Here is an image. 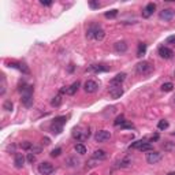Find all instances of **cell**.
I'll list each match as a JSON object with an SVG mask.
<instances>
[{
	"instance_id": "cell-25",
	"label": "cell",
	"mask_w": 175,
	"mask_h": 175,
	"mask_svg": "<svg viewBox=\"0 0 175 175\" xmlns=\"http://www.w3.org/2000/svg\"><path fill=\"white\" fill-rule=\"evenodd\" d=\"M174 88V84H171V82H167V84H163L162 85V90L163 92H171Z\"/></svg>"
},
{
	"instance_id": "cell-26",
	"label": "cell",
	"mask_w": 175,
	"mask_h": 175,
	"mask_svg": "<svg viewBox=\"0 0 175 175\" xmlns=\"http://www.w3.org/2000/svg\"><path fill=\"white\" fill-rule=\"evenodd\" d=\"M157 127H159V130H166L167 127H168V122L163 119V121H160L157 123Z\"/></svg>"
},
{
	"instance_id": "cell-21",
	"label": "cell",
	"mask_w": 175,
	"mask_h": 175,
	"mask_svg": "<svg viewBox=\"0 0 175 175\" xmlns=\"http://www.w3.org/2000/svg\"><path fill=\"white\" fill-rule=\"evenodd\" d=\"M145 52H146V44H144V43H141V44L138 45V51H137V56L138 58H141V56H144Z\"/></svg>"
},
{
	"instance_id": "cell-27",
	"label": "cell",
	"mask_w": 175,
	"mask_h": 175,
	"mask_svg": "<svg viewBox=\"0 0 175 175\" xmlns=\"http://www.w3.org/2000/svg\"><path fill=\"white\" fill-rule=\"evenodd\" d=\"M104 15H105V18H115V17L118 15V10H111V11H107Z\"/></svg>"
},
{
	"instance_id": "cell-9",
	"label": "cell",
	"mask_w": 175,
	"mask_h": 175,
	"mask_svg": "<svg viewBox=\"0 0 175 175\" xmlns=\"http://www.w3.org/2000/svg\"><path fill=\"white\" fill-rule=\"evenodd\" d=\"M97 88H99L97 82L92 81V79H88V81L85 82V85H84V89H85L86 93H94V92L97 90Z\"/></svg>"
},
{
	"instance_id": "cell-35",
	"label": "cell",
	"mask_w": 175,
	"mask_h": 175,
	"mask_svg": "<svg viewBox=\"0 0 175 175\" xmlns=\"http://www.w3.org/2000/svg\"><path fill=\"white\" fill-rule=\"evenodd\" d=\"M89 6L92 7V8H99V7H100V3H97V1H93V0H90V1H89Z\"/></svg>"
},
{
	"instance_id": "cell-20",
	"label": "cell",
	"mask_w": 175,
	"mask_h": 175,
	"mask_svg": "<svg viewBox=\"0 0 175 175\" xmlns=\"http://www.w3.org/2000/svg\"><path fill=\"white\" fill-rule=\"evenodd\" d=\"M90 71H94V73H100V71H107L108 67L103 66V64H93V66H90L89 67Z\"/></svg>"
},
{
	"instance_id": "cell-41",
	"label": "cell",
	"mask_w": 175,
	"mask_h": 175,
	"mask_svg": "<svg viewBox=\"0 0 175 175\" xmlns=\"http://www.w3.org/2000/svg\"><path fill=\"white\" fill-rule=\"evenodd\" d=\"M167 175H175V172H168Z\"/></svg>"
},
{
	"instance_id": "cell-24",
	"label": "cell",
	"mask_w": 175,
	"mask_h": 175,
	"mask_svg": "<svg viewBox=\"0 0 175 175\" xmlns=\"http://www.w3.org/2000/svg\"><path fill=\"white\" fill-rule=\"evenodd\" d=\"M60 104H62V96H60V94H58L56 97H54V99H52V101H51V105H52V107H59Z\"/></svg>"
},
{
	"instance_id": "cell-28",
	"label": "cell",
	"mask_w": 175,
	"mask_h": 175,
	"mask_svg": "<svg viewBox=\"0 0 175 175\" xmlns=\"http://www.w3.org/2000/svg\"><path fill=\"white\" fill-rule=\"evenodd\" d=\"M131 164V162L129 160V159H123V160H121L119 162V167H122V168H125V167H129Z\"/></svg>"
},
{
	"instance_id": "cell-37",
	"label": "cell",
	"mask_w": 175,
	"mask_h": 175,
	"mask_svg": "<svg viewBox=\"0 0 175 175\" xmlns=\"http://www.w3.org/2000/svg\"><path fill=\"white\" fill-rule=\"evenodd\" d=\"M166 43L167 44H172V45H175V36H170L166 40Z\"/></svg>"
},
{
	"instance_id": "cell-39",
	"label": "cell",
	"mask_w": 175,
	"mask_h": 175,
	"mask_svg": "<svg viewBox=\"0 0 175 175\" xmlns=\"http://www.w3.org/2000/svg\"><path fill=\"white\" fill-rule=\"evenodd\" d=\"M156 139H159V134H155L151 137V141H156Z\"/></svg>"
},
{
	"instance_id": "cell-43",
	"label": "cell",
	"mask_w": 175,
	"mask_h": 175,
	"mask_svg": "<svg viewBox=\"0 0 175 175\" xmlns=\"http://www.w3.org/2000/svg\"><path fill=\"white\" fill-rule=\"evenodd\" d=\"M172 135H175V133H172Z\"/></svg>"
},
{
	"instance_id": "cell-14",
	"label": "cell",
	"mask_w": 175,
	"mask_h": 175,
	"mask_svg": "<svg viewBox=\"0 0 175 175\" xmlns=\"http://www.w3.org/2000/svg\"><path fill=\"white\" fill-rule=\"evenodd\" d=\"M109 94H111V97H112V99H119L122 94H123V89H122L121 86H111V89H109Z\"/></svg>"
},
{
	"instance_id": "cell-22",
	"label": "cell",
	"mask_w": 175,
	"mask_h": 175,
	"mask_svg": "<svg viewBox=\"0 0 175 175\" xmlns=\"http://www.w3.org/2000/svg\"><path fill=\"white\" fill-rule=\"evenodd\" d=\"M74 149H75V152L79 153V155H85L86 153V146L84 144H75Z\"/></svg>"
},
{
	"instance_id": "cell-6",
	"label": "cell",
	"mask_w": 175,
	"mask_h": 175,
	"mask_svg": "<svg viewBox=\"0 0 175 175\" xmlns=\"http://www.w3.org/2000/svg\"><path fill=\"white\" fill-rule=\"evenodd\" d=\"M162 160V153L159 152H151L146 153V162L149 163V164H156V163H159Z\"/></svg>"
},
{
	"instance_id": "cell-2",
	"label": "cell",
	"mask_w": 175,
	"mask_h": 175,
	"mask_svg": "<svg viewBox=\"0 0 175 175\" xmlns=\"http://www.w3.org/2000/svg\"><path fill=\"white\" fill-rule=\"evenodd\" d=\"M135 70H137V73H138V74L148 75V74H151V73L153 71V64L151 62H146V60H144V62H139L138 64L135 66Z\"/></svg>"
},
{
	"instance_id": "cell-11",
	"label": "cell",
	"mask_w": 175,
	"mask_h": 175,
	"mask_svg": "<svg viewBox=\"0 0 175 175\" xmlns=\"http://www.w3.org/2000/svg\"><path fill=\"white\" fill-rule=\"evenodd\" d=\"M155 10H156V6H155V3H148V4H146V7L142 10V17H144V18H149V17L153 14V11H155Z\"/></svg>"
},
{
	"instance_id": "cell-16",
	"label": "cell",
	"mask_w": 175,
	"mask_h": 175,
	"mask_svg": "<svg viewBox=\"0 0 175 175\" xmlns=\"http://www.w3.org/2000/svg\"><path fill=\"white\" fill-rule=\"evenodd\" d=\"M23 163H25V157H23V155L17 153V155H15V159H14V164H15V167H17V168H22Z\"/></svg>"
},
{
	"instance_id": "cell-31",
	"label": "cell",
	"mask_w": 175,
	"mask_h": 175,
	"mask_svg": "<svg viewBox=\"0 0 175 175\" xmlns=\"http://www.w3.org/2000/svg\"><path fill=\"white\" fill-rule=\"evenodd\" d=\"M3 108H4L6 111H11V109H13V103H11L10 100H7V101L3 104Z\"/></svg>"
},
{
	"instance_id": "cell-7",
	"label": "cell",
	"mask_w": 175,
	"mask_h": 175,
	"mask_svg": "<svg viewBox=\"0 0 175 175\" xmlns=\"http://www.w3.org/2000/svg\"><path fill=\"white\" fill-rule=\"evenodd\" d=\"M89 130H77V129H74V131H73V137H75L77 139H79V141H84V139L89 138Z\"/></svg>"
},
{
	"instance_id": "cell-13",
	"label": "cell",
	"mask_w": 175,
	"mask_h": 175,
	"mask_svg": "<svg viewBox=\"0 0 175 175\" xmlns=\"http://www.w3.org/2000/svg\"><path fill=\"white\" fill-rule=\"evenodd\" d=\"M114 50L118 54H125L126 51H127V44H126L125 41H118V43L114 44Z\"/></svg>"
},
{
	"instance_id": "cell-42",
	"label": "cell",
	"mask_w": 175,
	"mask_h": 175,
	"mask_svg": "<svg viewBox=\"0 0 175 175\" xmlns=\"http://www.w3.org/2000/svg\"><path fill=\"white\" fill-rule=\"evenodd\" d=\"M172 99H174V103H175V96H174V97H172Z\"/></svg>"
},
{
	"instance_id": "cell-18",
	"label": "cell",
	"mask_w": 175,
	"mask_h": 175,
	"mask_svg": "<svg viewBox=\"0 0 175 175\" xmlns=\"http://www.w3.org/2000/svg\"><path fill=\"white\" fill-rule=\"evenodd\" d=\"M78 88H79V82L77 81V82H74V84H71V85L67 88V92L66 93L67 94H70V96H73V94H75V92L78 90Z\"/></svg>"
},
{
	"instance_id": "cell-38",
	"label": "cell",
	"mask_w": 175,
	"mask_h": 175,
	"mask_svg": "<svg viewBox=\"0 0 175 175\" xmlns=\"http://www.w3.org/2000/svg\"><path fill=\"white\" fill-rule=\"evenodd\" d=\"M41 4L43 6H51L52 4V1H50V0H41Z\"/></svg>"
},
{
	"instance_id": "cell-33",
	"label": "cell",
	"mask_w": 175,
	"mask_h": 175,
	"mask_svg": "<svg viewBox=\"0 0 175 175\" xmlns=\"http://www.w3.org/2000/svg\"><path fill=\"white\" fill-rule=\"evenodd\" d=\"M60 153H62V149H60V148H56V149H54V151H52L51 156H52V157H58Z\"/></svg>"
},
{
	"instance_id": "cell-36",
	"label": "cell",
	"mask_w": 175,
	"mask_h": 175,
	"mask_svg": "<svg viewBox=\"0 0 175 175\" xmlns=\"http://www.w3.org/2000/svg\"><path fill=\"white\" fill-rule=\"evenodd\" d=\"M34 160H36V156H34L33 153H27V162H29V163H33Z\"/></svg>"
},
{
	"instance_id": "cell-4",
	"label": "cell",
	"mask_w": 175,
	"mask_h": 175,
	"mask_svg": "<svg viewBox=\"0 0 175 175\" xmlns=\"http://www.w3.org/2000/svg\"><path fill=\"white\" fill-rule=\"evenodd\" d=\"M38 172L43 175H50L54 172V166L51 164V163L48 162H44V163H41L40 166H38Z\"/></svg>"
},
{
	"instance_id": "cell-10",
	"label": "cell",
	"mask_w": 175,
	"mask_h": 175,
	"mask_svg": "<svg viewBox=\"0 0 175 175\" xmlns=\"http://www.w3.org/2000/svg\"><path fill=\"white\" fill-rule=\"evenodd\" d=\"M126 79V74L125 73H121V74H116L112 79L109 81V86H121V84Z\"/></svg>"
},
{
	"instance_id": "cell-15",
	"label": "cell",
	"mask_w": 175,
	"mask_h": 175,
	"mask_svg": "<svg viewBox=\"0 0 175 175\" xmlns=\"http://www.w3.org/2000/svg\"><path fill=\"white\" fill-rule=\"evenodd\" d=\"M22 103L25 107H31V105H33V94L22 93Z\"/></svg>"
},
{
	"instance_id": "cell-1",
	"label": "cell",
	"mask_w": 175,
	"mask_h": 175,
	"mask_svg": "<svg viewBox=\"0 0 175 175\" xmlns=\"http://www.w3.org/2000/svg\"><path fill=\"white\" fill-rule=\"evenodd\" d=\"M86 36L89 38H94V40H103L104 38V30L97 25H92L86 31Z\"/></svg>"
},
{
	"instance_id": "cell-32",
	"label": "cell",
	"mask_w": 175,
	"mask_h": 175,
	"mask_svg": "<svg viewBox=\"0 0 175 175\" xmlns=\"http://www.w3.org/2000/svg\"><path fill=\"white\" fill-rule=\"evenodd\" d=\"M21 146H22L23 149H31V148H33L31 142H29V141H25V142H22V144H21Z\"/></svg>"
},
{
	"instance_id": "cell-12",
	"label": "cell",
	"mask_w": 175,
	"mask_h": 175,
	"mask_svg": "<svg viewBox=\"0 0 175 175\" xmlns=\"http://www.w3.org/2000/svg\"><path fill=\"white\" fill-rule=\"evenodd\" d=\"M159 55H160L163 59H171L172 55H174V52H172L170 48H167V47H160V48H159Z\"/></svg>"
},
{
	"instance_id": "cell-30",
	"label": "cell",
	"mask_w": 175,
	"mask_h": 175,
	"mask_svg": "<svg viewBox=\"0 0 175 175\" xmlns=\"http://www.w3.org/2000/svg\"><path fill=\"white\" fill-rule=\"evenodd\" d=\"M146 141H144V139H139V141H135L134 144H131V148H135V149H138L141 145H144Z\"/></svg>"
},
{
	"instance_id": "cell-23",
	"label": "cell",
	"mask_w": 175,
	"mask_h": 175,
	"mask_svg": "<svg viewBox=\"0 0 175 175\" xmlns=\"http://www.w3.org/2000/svg\"><path fill=\"white\" fill-rule=\"evenodd\" d=\"M153 149V146H152V144L151 142H145L144 145H141L138 148V151H141V152H151Z\"/></svg>"
},
{
	"instance_id": "cell-5",
	"label": "cell",
	"mask_w": 175,
	"mask_h": 175,
	"mask_svg": "<svg viewBox=\"0 0 175 175\" xmlns=\"http://www.w3.org/2000/svg\"><path fill=\"white\" fill-rule=\"evenodd\" d=\"M109 138H111V133L108 130H100L94 135V139H96L97 142H105V141H108Z\"/></svg>"
},
{
	"instance_id": "cell-29",
	"label": "cell",
	"mask_w": 175,
	"mask_h": 175,
	"mask_svg": "<svg viewBox=\"0 0 175 175\" xmlns=\"http://www.w3.org/2000/svg\"><path fill=\"white\" fill-rule=\"evenodd\" d=\"M125 116H123V115H121V116H118L116 118V121L114 122V125L115 126H121V125H123V123H125Z\"/></svg>"
},
{
	"instance_id": "cell-40",
	"label": "cell",
	"mask_w": 175,
	"mask_h": 175,
	"mask_svg": "<svg viewBox=\"0 0 175 175\" xmlns=\"http://www.w3.org/2000/svg\"><path fill=\"white\" fill-rule=\"evenodd\" d=\"M43 142H44L45 145H48V144H50V139H48V138H44V139H43Z\"/></svg>"
},
{
	"instance_id": "cell-17",
	"label": "cell",
	"mask_w": 175,
	"mask_h": 175,
	"mask_svg": "<svg viewBox=\"0 0 175 175\" xmlns=\"http://www.w3.org/2000/svg\"><path fill=\"white\" fill-rule=\"evenodd\" d=\"M93 159H96V160H105V159H107V153H105V151H103V149L94 151Z\"/></svg>"
},
{
	"instance_id": "cell-3",
	"label": "cell",
	"mask_w": 175,
	"mask_h": 175,
	"mask_svg": "<svg viewBox=\"0 0 175 175\" xmlns=\"http://www.w3.org/2000/svg\"><path fill=\"white\" fill-rule=\"evenodd\" d=\"M66 122H67L66 116H58V118H55L54 122H52V125H51V130L54 131V133H56V134L62 133L63 126L66 125Z\"/></svg>"
},
{
	"instance_id": "cell-19",
	"label": "cell",
	"mask_w": 175,
	"mask_h": 175,
	"mask_svg": "<svg viewBox=\"0 0 175 175\" xmlns=\"http://www.w3.org/2000/svg\"><path fill=\"white\" fill-rule=\"evenodd\" d=\"M10 67H17V68H19V70H21V71H23L25 73V74H29V68L26 67V66H25V64H21V63H10L8 64Z\"/></svg>"
},
{
	"instance_id": "cell-34",
	"label": "cell",
	"mask_w": 175,
	"mask_h": 175,
	"mask_svg": "<svg viewBox=\"0 0 175 175\" xmlns=\"http://www.w3.org/2000/svg\"><path fill=\"white\" fill-rule=\"evenodd\" d=\"M133 127H134V126L131 125L130 122H127V121H126L123 125H121V129H133Z\"/></svg>"
},
{
	"instance_id": "cell-8",
	"label": "cell",
	"mask_w": 175,
	"mask_h": 175,
	"mask_svg": "<svg viewBox=\"0 0 175 175\" xmlns=\"http://www.w3.org/2000/svg\"><path fill=\"white\" fill-rule=\"evenodd\" d=\"M174 15H175L174 8H164L160 13V19H163V21H171V19L174 18Z\"/></svg>"
}]
</instances>
